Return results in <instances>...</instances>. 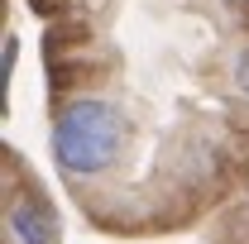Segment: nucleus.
I'll list each match as a JSON object with an SVG mask.
<instances>
[{"instance_id": "nucleus-2", "label": "nucleus", "mask_w": 249, "mask_h": 244, "mask_svg": "<svg viewBox=\"0 0 249 244\" xmlns=\"http://www.w3.org/2000/svg\"><path fill=\"white\" fill-rule=\"evenodd\" d=\"M10 235L19 244H58V220L38 201H15L10 206Z\"/></svg>"}, {"instance_id": "nucleus-3", "label": "nucleus", "mask_w": 249, "mask_h": 244, "mask_svg": "<svg viewBox=\"0 0 249 244\" xmlns=\"http://www.w3.org/2000/svg\"><path fill=\"white\" fill-rule=\"evenodd\" d=\"M235 91L249 96V48H240V53H235Z\"/></svg>"}, {"instance_id": "nucleus-1", "label": "nucleus", "mask_w": 249, "mask_h": 244, "mask_svg": "<svg viewBox=\"0 0 249 244\" xmlns=\"http://www.w3.org/2000/svg\"><path fill=\"white\" fill-rule=\"evenodd\" d=\"M120 153V115L110 101L77 96L53 120V158L67 177H96Z\"/></svg>"}]
</instances>
